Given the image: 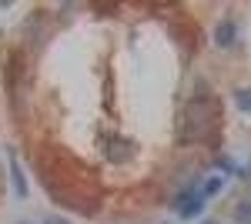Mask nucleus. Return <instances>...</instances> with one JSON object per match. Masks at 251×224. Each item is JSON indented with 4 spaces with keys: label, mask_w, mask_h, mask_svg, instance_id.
<instances>
[{
    "label": "nucleus",
    "mask_w": 251,
    "mask_h": 224,
    "mask_svg": "<svg viewBox=\"0 0 251 224\" xmlns=\"http://www.w3.org/2000/svg\"><path fill=\"white\" fill-rule=\"evenodd\" d=\"M208 224H214V221H208Z\"/></svg>",
    "instance_id": "nucleus-10"
},
{
    "label": "nucleus",
    "mask_w": 251,
    "mask_h": 224,
    "mask_svg": "<svg viewBox=\"0 0 251 224\" xmlns=\"http://www.w3.org/2000/svg\"><path fill=\"white\" fill-rule=\"evenodd\" d=\"M234 218H238V224H251V201H241L234 207Z\"/></svg>",
    "instance_id": "nucleus-6"
},
{
    "label": "nucleus",
    "mask_w": 251,
    "mask_h": 224,
    "mask_svg": "<svg viewBox=\"0 0 251 224\" xmlns=\"http://www.w3.org/2000/svg\"><path fill=\"white\" fill-rule=\"evenodd\" d=\"M10 177H14V191H17V198H27V181H24V174H20V168H17L14 150H10Z\"/></svg>",
    "instance_id": "nucleus-4"
},
{
    "label": "nucleus",
    "mask_w": 251,
    "mask_h": 224,
    "mask_svg": "<svg viewBox=\"0 0 251 224\" xmlns=\"http://www.w3.org/2000/svg\"><path fill=\"white\" fill-rule=\"evenodd\" d=\"M20 224H27V221H20Z\"/></svg>",
    "instance_id": "nucleus-9"
},
{
    "label": "nucleus",
    "mask_w": 251,
    "mask_h": 224,
    "mask_svg": "<svg viewBox=\"0 0 251 224\" xmlns=\"http://www.w3.org/2000/svg\"><path fill=\"white\" fill-rule=\"evenodd\" d=\"M221 191V177H211L208 184H204V194H218Z\"/></svg>",
    "instance_id": "nucleus-7"
},
{
    "label": "nucleus",
    "mask_w": 251,
    "mask_h": 224,
    "mask_svg": "<svg viewBox=\"0 0 251 224\" xmlns=\"http://www.w3.org/2000/svg\"><path fill=\"white\" fill-rule=\"evenodd\" d=\"M234 104H238V111L251 114V87H245V91H238V94H234Z\"/></svg>",
    "instance_id": "nucleus-5"
},
{
    "label": "nucleus",
    "mask_w": 251,
    "mask_h": 224,
    "mask_svg": "<svg viewBox=\"0 0 251 224\" xmlns=\"http://www.w3.org/2000/svg\"><path fill=\"white\" fill-rule=\"evenodd\" d=\"M234 37H238V27H234V20L225 17L221 24H218V27H214V44H218V47H231Z\"/></svg>",
    "instance_id": "nucleus-2"
},
{
    "label": "nucleus",
    "mask_w": 251,
    "mask_h": 224,
    "mask_svg": "<svg viewBox=\"0 0 251 224\" xmlns=\"http://www.w3.org/2000/svg\"><path fill=\"white\" fill-rule=\"evenodd\" d=\"M201 207H204V194H191V198H181L177 211H181V218H198Z\"/></svg>",
    "instance_id": "nucleus-3"
},
{
    "label": "nucleus",
    "mask_w": 251,
    "mask_h": 224,
    "mask_svg": "<svg viewBox=\"0 0 251 224\" xmlns=\"http://www.w3.org/2000/svg\"><path fill=\"white\" fill-rule=\"evenodd\" d=\"M214 117H218V104L211 97H194L184 111V134L188 141H201L208 137V131L214 127Z\"/></svg>",
    "instance_id": "nucleus-1"
},
{
    "label": "nucleus",
    "mask_w": 251,
    "mask_h": 224,
    "mask_svg": "<svg viewBox=\"0 0 251 224\" xmlns=\"http://www.w3.org/2000/svg\"><path fill=\"white\" fill-rule=\"evenodd\" d=\"M47 224H67V221H60V218H50V221H47Z\"/></svg>",
    "instance_id": "nucleus-8"
}]
</instances>
